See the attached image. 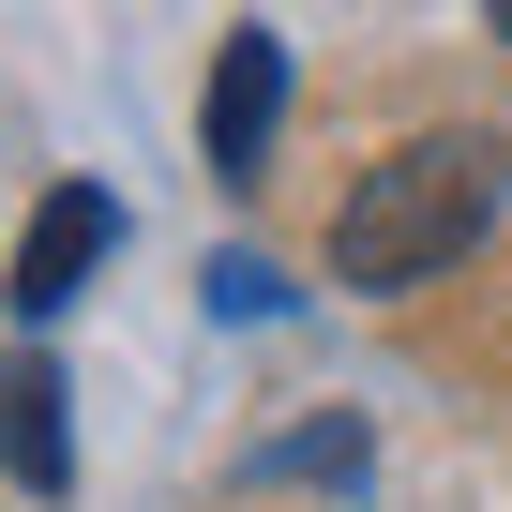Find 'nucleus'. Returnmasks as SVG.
<instances>
[{"instance_id": "423d86ee", "label": "nucleus", "mask_w": 512, "mask_h": 512, "mask_svg": "<svg viewBox=\"0 0 512 512\" xmlns=\"http://www.w3.org/2000/svg\"><path fill=\"white\" fill-rule=\"evenodd\" d=\"M272 302H287L272 256H226V272H211V317H272Z\"/></svg>"}, {"instance_id": "f03ea898", "label": "nucleus", "mask_w": 512, "mask_h": 512, "mask_svg": "<svg viewBox=\"0 0 512 512\" xmlns=\"http://www.w3.org/2000/svg\"><path fill=\"white\" fill-rule=\"evenodd\" d=\"M272 121H287V46L272 31H226L211 46V106H196L211 181H256V166H272Z\"/></svg>"}, {"instance_id": "0eeeda50", "label": "nucleus", "mask_w": 512, "mask_h": 512, "mask_svg": "<svg viewBox=\"0 0 512 512\" xmlns=\"http://www.w3.org/2000/svg\"><path fill=\"white\" fill-rule=\"evenodd\" d=\"M482 16H497V31H512V0H482Z\"/></svg>"}, {"instance_id": "20e7f679", "label": "nucleus", "mask_w": 512, "mask_h": 512, "mask_svg": "<svg viewBox=\"0 0 512 512\" xmlns=\"http://www.w3.org/2000/svg\"><path fill=\"white\" fill-rule=\"evenodd\" d=\"M0 467H16L31 497H61V482H76V437H61V362H46V347H16V362H0Z\"/></svg>"}, {"instance_id": "7ed1b4c3", "label": "nucleus", "mask_w": 512, "mask_h": 512, "mask_svg": "<svg viewBox=\"0 0 512 512\" xmlns=\"http://www.w3.org/2000/svg\"><path fill=\"white\" fill-rule=\"evenodd\" d=\"M106 241H121V196H106V181H61V196L31 211V241H16V317H61V302L106 272Z\"/></svg>"}, {"instance_id": "f257e3e1", "label": "nucleus", "mask_w": 512, "mask_h": 512, "mask_svg": "<svg viewBox=\"0 0 512 512\" xmlns=\"http://www.w3.org/2000/svg\"><path fill=\"white\" fill-rule=\"evenodd\" d=\"M497 136H407L392 166H362L347 181V211H332V287H362V302H392V287H437L452 256L497 226Z\"/></svg>"}, {"instance_id": "39448f33", "label": "nucleus", "mask_w": 512, "mask_h": 512, "mask_svg": "<svg viewBox=\"0 0 512 512\" xmlns=\"http://www.w3.org/2000/svg\"><path fill=\"white\" fill-rule=\"evenodd\" d=\"M256 467H272V482H362V422H302V437H272Z\"/></svg>"}]
</instances>
